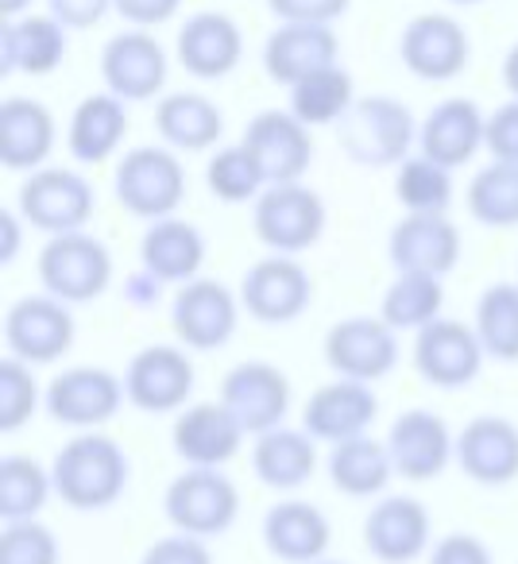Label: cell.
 Here are the masks:
<instances>
[{"label":"cell","mask_w":518,"mask_h":564,"mask_svg":"<svg viewBox=\"0 0 518 564\" xmlns=\"http://www.w3.org/2000/svg\"><path fill=\"white\" fill-rule=\"evenodd\" d=\"M55 495L74 510H105L128 487V456L109 433L82 430L58 448L51 464Z\"/></svg>","instance_id":"obj_1"},{"label":"cell","mask_w":518,"mask_h":564,"mask_svg":"<svg viewBox=\"0 0 518 564\" xmlns=\"http://www.w3.org/2000/svg\"><path fill=\"white\" fill-rule=\"evenodd\" d=\"M337 140L356 166L387 171L410 159V148L418 143V124L399 97L368 94L356 97L353 109L337 120Z\"/></svg>","instance_id":"obj_2"},{"label":"cell","mask_w":518,"mask_h":564,"mask_svg":"<svg viewBox=\"0 0 518 564\" xmlns=\"http://www.w3.org/2000/svg\"><path fill=\"white\" fill-rule=\"evenodd\" d=\"M112 194L132 217L140 220H163L174 217V209L186 197V166H182L174 148H132L120 155L117 171H112Z\"/></svg>","instance_id":"obj_3"},{"label":"cell","mask_w":518,"mask_h":564,"mask_svg":"<svg viewBox=\"0 0 518 564\" xmlns=\"http://www.w3.org/2000/svg\"><path fill=\"white\" fill-rule=\"evenodd\" d=\"M40 282L43 291L63 299L66 306L97 302L112 282V251L86 228L47 236L40 251Z\"/></svg>","instance_id":"obj_4"},{"label":"cell","mask_w":518,"mask_h":564,"mask_svg":"<svg viewBox=\"0 0 518 564\" xmlns=\"http://www.w3.org/2000/svg\"><path fill=\"white\" fill-rule=\"evenodd\" d=\"M325 202L317 189H310L306 182H279L268 186L256 197L251 209V228H256L259 243L276 256H302L310 251L325 232Z\"/></svg>","instance_id":"obj_5"},{"label":"cell","mask_w":518,"mask_h":564,"mask_svg":"<svg viewBox=\"0 0 518 564\" xmlns=\"http://www.w3.org/2000/svg\"><path fill=\"white\" fill-rule=\"evenodd\" d=\"M17 209L28 220V228L43 236H63L78 232L94 220L97 194L94 182L71 166H40L20 186Z\"/></svg>","instance_id":"obj_6"},{"label":"cell","mask_w":518,"mask_h":564,"mask_svg":"<svg viewBox=\"0 0 518 564\" xmlns=\"http://www.w3.org/2000/svg\"><path fill=\"white\" fill-rule=\"evenodd\" d=\"M166 522L190 538H220L240 514V491L220 468H186L166 484Z\"/></svg>","instance_id":"obj_7"},{"label":"cell","mask_w":518,"mask_h":564,"mask_svg":"<svg viewBox=\"0 0 518 564\" xmlns=\"http://www.w3.org/2000/svg\"><path fill=\"white\" fill-rule=\"evenodd\" d=\"M240 294H233L217 279H190L179 286L171 306V329L190 352H217L236 337L240 325Z\"/></svg>","instance_id":"obj_8"},{"label":"cell","mask_w":518,"mask_h":564,"mask_svg":"<svg viewBox=\"0 0 518 564\" xmlns=\"http://www.w3.org/2000/svg\"><path fill=\"white\" fill-rule=\"evenodd\" d=\"M128 402L125 376H112L109 368L97 364H82V368H66L51 379V387L43 391V406L58 425L71 430H101L105 422L120 414V406Z\"/></svg>","instance_id":"obj_9"},{"label":"cell","mask_w":518,"mask_h":564,"mask_svg":"<svg viewBox=\"0 0 518 564\" xmlns=\"http://www.w3.org/2000/svg\"><path fill=\"white\" fill-rule=\"evenodd\" d=\"M314 299V279L294 256L259 259L244 271L240 282V302L244 314L256 317L259 325H291L310 310Z\"/></svg>","instance_id":"obj_10"},{"label":"cell","mask_w":518,"mask_h":564,"mask_svg":"<svg viewBox=\"0 0 518 564\" xmlns=\"http://www.w3.org/2000/svg\"><path fill=\"white\" fill-rule=\"evenodd\" d=\"M410 356H414L418 376L441 391H461V387L476 383L487 360L476 325L453 322V317H438L425 329H418Z\"/></svg>","instance_id":"obj_11"},{"label":"cell","mask_w":518,"mask_h":564,"mask_svg":"<svg viewBox=\"0 0 518 564\" xmlns=\"http://www.w3.org/2000/svg\"><path fill=\"white\" fill-rule=\"evenodd\" d=\"M74 345V314L55 294H24L4 314V348L24 364H55Z\"/></svg>","instance_id":"obj_12"},{"label":"cell","mask_w":518,"mask_h":564,"mask_svg":"<svg viewBox=\"0 0 518 564\" xmlns=\"http://www.w3.org/2000/svg\"><path fill=\"white\" fill-rule=\"evenodd\" d=\"M322 352L333 376L379 383L399 364V333L384 317H345L325 333Z\"/></svg>","instance_id":"obj_13"},{"label":"cell","mask_w":518,"mask_h":564,"mask_svg":"<svg viewBox=\"0 0 518 564\" xmlns=\"http://www.w3.org/2000/svg\"><path fill=\"white\" fill-rule=\"evenodd\" d=\"M125 391L143 414H179L194 391V364L174 345H148L128 360Z\"/></svg>","instance_id":"obj_14"},{"label":"cell","mask_w":518,"mask_h":564,"mask_svg":"<svg viewBox=\"0 0 518 564\" xmlns=\"http://www.w3.org/2000/svg\"><path fill=\"white\" fill-rule=\"evenodd\" d=\"M220 402L233 410L248 437H259L291 414V379L268 360H244L220 383Z\"/></svg>","instance_id":"obj_15"},{"label":"cell","mask_w":518,"mask_h":564,"mask_svg":"<svg viewBox=\"0 0 518 564\" xmlns=\"http://www.w3.org/2000/svg\"><path fill=\"white\" fill-rule=\"evenodd\" d=\"M240 143L256 155L268 186H279V182H302V174H306L310 163H314L310 124H302L291 109L256 112V117L248 120V128H244Z\"/></svg>","instance_id":"obj_16"},{"label":"cell","mask_w":518,"mask_h":564,"mask_svg":"<svg viewBox=\"0 0 518 564\" xmlns=\"http://www.w3.org/2000/svg\"><path fill=\"white\" fill-rule=\"evenodd\" d=\"M166 51L148 28L117 32L101 51V78L105 89L120 101H151L166 86Z\"/></svg>","instance_id":"obj_17"},{"label":"cell","mask_w":518,"mask_h":564,"mask_svg":"<svg viewBox=\"0 0 518 564\" xmlns=\"http://www.w3.org/2000/svg\"><path fill=\"white\" fill-rule=\"evenodd\" d=\"M433 518L414 495H384L364 518V549L379 564H414L430 553Z\"/></svg>","instance_id":"obj_18"},{"label":"cell","mask_w":518,"mask_h":564,"mask_svg":"<svg viewBox=\"0 0 518 564\" xmlns=\"http://www.w3.org/2000/svg\"><path fill=\"white\" fill-rule=\"evenodd\" d=\"M468 32L445 12H422L399 35V58L422 82H453L468 66Z\"/></svg>","instance_id":"obj_19"},{"label":"cell","mask_w":518,"mask_h":564,"mask_svg":"<svg viewBox=\"0 0 518 564\" xmlns=\"http://www.w3.org/2000/svg\"><path fill=\"white\" fill-rule=\"evenodd\" d=\"M387 453H391L395 476L425 484L456 460V437L430 410H407L387 430Z\"/></svg>","instance_id":"obj_20"},{"label":"cell","mask_w":518,"mask_h":564,"mask_svg":"<svg viewBox=\"0 0 518 564\" xmlns=\"http://www.w3.org/2000/svg\"><path fill=\"white\" fill-rule=\"evenodd\" d=\"M461 228L445 213H407L387 236V256L395 271H422L445 279L461 263Z\"/></svg>","instance_id":"obj_21"},{"label":"cell","mask_w":518,"mask_h":564,"mask_svg":"<svg viewBox=\"0 0 518 564\" xmlns=\"http://www.w3.org/2000/svg\"><path fill=\"white\" fill-rule=\"evenodd\" d=\"M244 425L225 402H194V406L179 410L174 417V453L186 460V468H225L244 445Z\"/></svg>","instance_id":"obj_22"},{"label":"cell","mask_w":518,"mask_h":564,"mask_svg":"<svg viewBox=\"0 0 518 564\" xmlns=\"http://www.w3.org/2000/svg\"><path fill=\"white\" fill-rule=\"evenodd\" d=\"M376 414H379V399H376V391H371V383L337 376L333 383L317 387V391L306 399L302 430H306L314 441L341 445V441L368 433V425L376 422Z\"/></svg>","instance_id":"obj_23"},{"label":"cell","mask_w":518,"mask_h":564,"mask_svg":"<svg viewBox=\"0 0 518 564\" xmlns=\"http://www.w3.org/2000/svg\"><path fill=\"white\" fill-rule=\"evenodd\" d=\"M456 464L479 487H507L518 479V425L503 414H479L456 437Z\"/></svg>","instance_id":"obj_24"},{"label":"cell","mask_w":518,"mask_h":564,"mask_svg":"<svg viewBox=\"0 0 518 564\" xmlns=\"http://www.w3.org/2000/svg\"><path fill=\"white\" fill-rule=\"evenodd\" d=\"M179 63L186 74L202 82H217L240 66L244 58V35L233 17L225 12H194L186 24L179 28Z\"/></svg>","instance_id":"obj_25"},{"label":"cell","mask_w":518,"mask_h":564,"mask_svg":"<svg viewBox=\"0 0 518 564\" xmlns=\"http://www.w3.org/2000/svg\"><path fill=\"white\" fill-rule=\"evenodd\" d=\"M484 132H487V117L479 112L476 101L468 97H445L441 105H433L430 117L418 128V151L433 163L456 166L472 163L476 151L484 148Z\"/></svg>","instance_id":"obj_26"},{"label":"cell","mask_w":518,"mask_h":564,"mask_svg":"<svg viewBox=\"0 0 518 564\" xmlns=\"http://www.w3.org/2000/svg\"><path fill=\"white\" fill-rule=\"evenodd\" d=\"M341 40L330 24H283L263 43V70L279 86H299L302 78L337 66Z\"/></svg>","instance_id":"obj_27"},{"label":"cell","mask_w":518,"mask_h":564,"mask_svg":"<svg viewBox=\"0 0 518 564\" xmlns=\"http://www.w3.org/2000/svg\"><path fill=\"white\" fill-rule=\"evenodd\" d=\"M55 151V117L35 97H4L0 105V163L4 171H40Z\"/></svg>","instance_id":"obj_28"},{"label":"cell","mask_w":518,"mask_h":564,"mask_svg":"<svg viewBox=\"0 0 518 564\" xmlns=\"http://www.w3.org/2000/svg\"><path fill=\"white\" fill-rule=\"evenodd\" d=\"M333 541V525L325 510L306 499H283L263 514V545L271 556L287 564L325 561V549Z\"/></svg>","instance_id":"obj_29"},{"label":"cell","mask_w":518,"mask_h":564,"mask_svg":"<svg viewBox=\"0 0 518 564\" xmlns=\"http://www.w3.org/2000/svg\"><path fill=\"white\" fill-rule=\"evenodd\" d=\"M66 58V28L55 17H12L0 28V66L4 74H28V78H43V74L58 70Z\"/></svg>","instance_id":"obj_30"},{"label":"cell","mask_w":518,"mask_h":564,"mask_svg":"<svg viewBox=\"0 0 518 564\" xmlns=\"http://www.w3.org/2000/svg\"><path fill=\"white\" fill-rule=\"evenodd\" d=\"M128 101H120L117 94H89L78 101L66 128V148L82 166H101L117 155V148L128 135Z\"/></svg>","instance_id":"obj_31"},{"label":"cell","mask_w":518,"mask_h":564,"mask_svg":"<svg viewBox=\"0 0 518 564\" xmlns=\"http://www.w3.org/2000/svg\"><path fill=\"white\" fill-rule=\"evenodd\" d=\"M317 468V441L306 430H276L259 433L251 445V471L259 476V484L271 491H299L302 484H310Z\"/></svg>","instance_id":"obj_32"},{"label":"cell","mask_w":518,"mask_h":564,"mask_svg":"<svg viewBox=\"0 0 518 564\" xmlns=\"http://www.w3.org/2000/svg\"><path fill=\"white\" fill-rule=\"evenodd\" d=\"M205 263V236L197 232V225L179 217L151 220L148 232L140 240V267L148 274H155L159 282H190L197 279Z\"/></svg>","instance_id":"obj_33"},{"label":"cell","mask_w":518,"mask_h":564,"mask_svg":"<svg viewBox=\"0 0 518 564\" xmlns=\"http://www.w3.org/2000/svg\"><path fill=\"white\" fill-rule=\"evenodd\" d=\"M395 479V464L387 441H371L368 433L333 445L330 453V484L348 499H376Z\"/></svg>","instance_id":"obj_34"},{"label":"cell","mask_w":518,"mask_h":564,"mask_svg":"<svg viewBox=\"0 0 518 564\" xmlns=\"http://www.w3.org/2000/svg\"><path fill=\"white\" fill-rule=\"evenodd\" d=\"M155 128L174 151H209L225 132V117L205 94H166L155 105Z\"/></svg>","instance_id":"obj_35"},{"label":"cell","mask_w":518,"mask_h":564,"mask_svg":"<svg viewBox=\"0 0 518 564\" xmlns=\"http://www.w3.org/2000/svg\"><path fill=\"white\" fill-rule=\"evenodd\" d=\"M441 306H445V286H441L438 274L399 271L387 286L384 302H379V317L395 333H418L430 322H438Z\"/></svg>","instance_id":"obj_36"},{"label":"cell","mask_w":518,"mask_h":564,"mask_svg":"<svg viewBox=\"0 0 518 564\" xmlns=\"http://www.w3.org/2000/svg\"><path fill=\"white\" fill-rule=\"evenodd\" d=\"M468 213L487 228H518V163L492 159L468 182Z\"/></svg>","instance_id":"obj_37"},{"label":"cell","mask_w":518,"mask_h":564,"mask_svg":"<svg viewBox=\"0 0 518 564\" xmlns=\"http://www.w3.org/2000/svg\"><path fill=\"white\" fill-rule=\"evenodd\" d=\"M476 333L487 360L518 364V282H492L476 302Z\"/></svg>","instance_id":"obj_38"},{"label":"cell","mask_w":518,"mask_h":564,"mask_svg":"<svg viewBox=\"0 0 518 564\" xmlns=\"http://www.w3.org/2000/svg\"><path fill=\"white\" fill-rule=\"evenodd\" d=\"M356 101V89L348 70L337 66H325V70L310 74L302 78L299 86H291V112L310 128H322V124H337Z\"/></svg>","instance_id":"obj_39"},{"label":"cell","mask_w":518,"mask_h":564,"mask_svg":"<svg viewBox=\"0 0 518 564\" xmlns=\"http://www.w3.org/2000/svg\"><path fill=\"white\" fill-rule=\"evenodd\" d=\"M55 479L32 456L9 453L0 460V518L4 522H20V518H40L47 507Z\"/></svg>","instance_id":"obj_40"},{"label":"cell","mask_w":518,"mask_h":564,"mask_svg":"<svg viewBox=\"0 0 518 564\" xmlns=\"http://www.w3.org/2000/svg\"><path fill=\"white\" fill-rule=\"evenodd\" d=\"M395 197H399V205L407 213H449V205H453V171L418 151V155L399 163Z\"/></svg>","instance_id":"obj_41"},{"label":"cell","mask_w":518,"mask_h":564,"mask_svg":"<svg viewBox=\"0 0 518 564\" xmlns=\"http://www.w3.org/2000/svg\"><path fill=\"white\" fill-rule=\"evenodd\" d=\"M205 186L213 189L217 202L240 205V202H256L268 189V178L259 171L256 155L244 143H233V148L213 151L209 166H205Z\"/></svg>","instance_id":"obj_42"},{"label":"cell","mask_w":518,"mask_h":564,"mask_svg":"<svg viewBox=\"0 0 518 564\" xmlns=\"http://www.w3.org/2000/svg\"><path fill=\"white\" fill-rule=\"evenodd\" d=\"M35 406H40V383L32 376V364L4 356L0 360V430H24L35 417Z\"/></svg>","instance_id":"obj_43"},{"label":"cell","mask_w":518,"mask_h":564,"mask_svg":"<svg viewBox=\"0 0 518 564\" xmlns=\"http://www.w3.org/2000/svg\"><path fill=\"white\" fill-rule=\"evenodd\" d=\"M58 561H63L58 538L40 518L4 522V533H0V564H58Z\"/></svg>","instance_id":"obj_44"},{"label":"cell","mask_w":518,"mask_h":564,"mask_svg":"<svg viewBox=\"0 0 518 564\" xmlns=\"http://www.w3.org/2000/svg\"><path fill=\"white\" fill-rule=\"evenodd\" d=\"M353 0H268L271 17L283 24H333L348 12Z\"/></svg>","instance_id":"obj_45"},{"label":"cell","mask_w":518,"mask_h":564,"mask_svg":"<svg viewBox=\"0 0 518 564\" xmlns=\"http://www.w3.org/2000/svg\"><path fill=\"white\" fill-rule=\"evenodd\" d=\"M140 564H213V553L202 538H190V533L174 530L171 538H159L155 545H148Z\"/></svg>","instance_id":"obj_46"},{"label":"cell","mask_w":518,"mask_h":564,"mask_svg":"<svg viewBox=\"0 0 518 564\" xmlns=\"http://www.w3.org/2000/svg\"><path fill=\"white\" fill-rule=\"evenodd\" d=\"M484 148L492 151V159L518 163V101H515V97H510L507 105H499V109L487 117Z\"/></svg>","instance_id":"obj_47"},{"label":"cell","mask_w":518,"mask_h":564,"mask_svg":"<svg viewBox=\"0 0 518 564\" xmlns=\"http://www.w3.org/2000/svg\"><path fill=\"white\" fill-rule=\"evenodd\" d=\"M430 564H495V556L476 533H449L430 549Z\"/></svg>","instance_id":"obj_48"},{"label":"cell","mask_w":518,"mask_h":564,"mask_svg":"<svg viewBox=\"0 0 518 564\" xmlns=\"http://www.w3.org/2000/svg\"><path fill=\"white\" fill-rule=\"evenodd\" d=\"M112 0H47V12L66 28V32H86L109 17Z\"/></svg>","instance_id":"obj_49"},{"label":"cell","mask_w":518,"mask_h":564,"mask_svg":"<svg viewBox=\"0 0 518 564\" xmlns=\"http://www.w3.org/2000/svg\"><path fill=\"white\" fill-rule=\"evenodd\" d=\"M179 9L182 0H112V12L132 28H159L166 20H174Z\"/></svg>","instance_id":"obj_50"},{"label":"cell","mask_w":518,"mask_h":564,"mask_svg":"<svg viewBox=\"0 0 518 564\" xmlns=\"http://www.w3.org/2000/svg\"><path fill=\"white\" fill-rule=\"evenodd\" d=\"M28 228V220L20 217V209H4L0 213V236H4V248H0V259L4 263H12L20 251V232Z\"/></svg>","instance_id":"obj_51"},{"label":"cell","mask_w":518,"mask_h":564,"mask_svg":"<svg viewBox=\"0 0 518 564\" xmlns=\"http://www.w3.org/2000/svg\"><path fill=\"white\" fill-rule=\"evenodd\" d=\"M503 86H507L510 97L518 101V43L507 51V58H503Z\"/></svg>","instance_id":"obj_52"},{"label":"cell","mask_w":518,"mask_h":564,"mask_svg":"<svg viewBox=\"0 0 518 564\" xmlns=\"http://www.w3.org/2000/svg\"><path fill=\"white\" fill-rule=\"evenodd\" d=\"M28 4H32V0H0V12H4V20H12V17H24V12H28Z\"/></svg>","instance_id":"obj_53"},{"label":"cell","mask_w":518,"mask_h":564,"mask_svg":"<svg viewBox=\"0 0 518 564\" xmlns=\"http://www.w3.org/2000/svg\"><path fill=\"white\" fill-rule=\"evenodd\" d=\"M449 4H461V9H472V4H479V0H449Z\"/></svg>","instance_id":"obj_54"},{"label":"cell","mask_w":518,"mask_h":564,"mask_svg":"<svg viewBox=\"0 0 518 564\" xmlns=\"http://www.w3.org/2000/svg\"><path fill=\"white\" fill-rule=\"evenodd\" d=\"M314 564H345V561H314Z\"/></svg>","instance_id":"obj_55"}]
</instances>
